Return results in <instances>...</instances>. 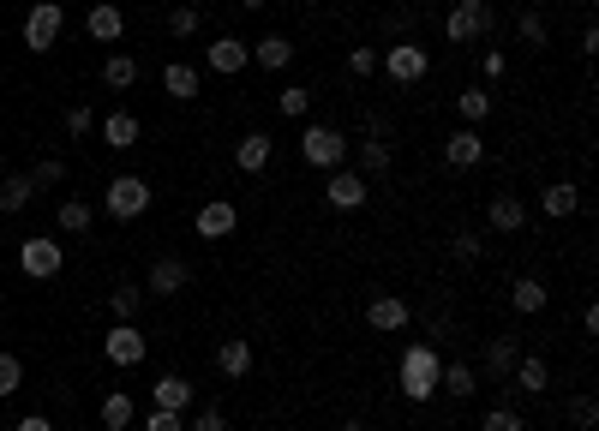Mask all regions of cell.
I'll return each mask as SVG.
<instances>
[{
	"mask_svg": "<svg viewBox=\"0 0 599 431\" xmlns=\"http://www.w3.org/2000/svg\"><path fill=\"white\" fill-rule=\"evenodd\" d=\"M270 156H276L270 132H246V138L234 144V168H240V174H264V168H270Z\"/></svg>",
	"mask_w": 599,
	"mask_h": 431,
	"instance_id": "19",
	"label": "cell"
},
{
	"mask_svg": "<svg viewBox=\"0 0 599 431\" xmlns=\"http://www.w3.org/2000/svg\"><path fill=\"white\" fill-rule=\"evenodd\" d=\"M324 204L330 210H360L366 204V174L360 168H330L324 174Z\"/></svg>",
	"mask_w": 599,
	"mask_h": 431,
	"instance_id": "9",
	"label": "cell"
},
{
	"mask_svg": "<svg viewBox=\"0 0 599 431\" xmlns=\"http://www.w3.org/2000/svg\"><path fill=\"white\" fill-rule=\"evenodd\" d=\"M150 180H138V174H114L108 180V192H102V210L114 216V222H138L144 210H150Z\"/></svg>",
	"mask_w": 599,
	"mask_h": 431,
	"instance_id": "3",
	"label": "cell"
},
{
	"mask_svg": "<svg viewBox=\"0 0 599 431\" xmlns=\"http://www.w3.org/2000/svg\"><path fill=\"white\" fill-rule=\"evenodd\" d=\"M366 324H372L378 336H396V330H408V324H414V306H408L402 294H372V306H366Z\"/></svg>",
	"mask_w": 599,
	"mask_h": 431,
	"instance_id": "10",
	"label": "cell"
},
{
	"mask_svg": "<svg viewBox=\"0 0 599 431\" xmlns=\"http://www.w3.org/2000/svg\"><path fill=\"white\" fill-rule=\"evenodd\" d=\"M510 378H516V384H522V396H546V390H552V366H546V360H540V354H522V360H516V372H510Z\"/></svg>",
	"mask_w": 599,
	"mask_h": 431,
	"instance_id": "25",
	"label": "cell"
},
{
	"mask_svg": "<svg viewBox=\"0 0 599 431\" xmlns=\"http://www.w3.org/2000/svg\"><path fill=\"white\" fill-rule=\"evenodd\" d=\"M186 431H222V408H204V414H198Z\"/></svg>",
	"mask_w": 599,
	"mask_h": 431,
	"instance_id": "48",
	"label": "cell"
},
{
	"mask_svg": "<svg viewBox=\"0 0 599 431\" xmlns=\"http://www.w3.org/2000/svg\"><path fill=\"white\" fill-rule=\"evenodd\" d=\"M492 36V6L486 0H456L450 6V18H444V42H486Z\"/></svg>",
	"mask_w": 599,
	"mask_h": 431,
	"instance_id": "5",
	"label": "cell"
},
{
	"mask_svg": "<svg viewBox=\"0 0 599 431\" xmlns=\"http://www.w3.org/2000/svg\"><path fill=\"white\" fill-rule=\"evenodd\" d=\"M18 384H24V360L0 354V396H18Z\"/></svg>",
	"mask_w": 599,
	"mask_h": 431,
	"instance_id": "40",
	"label": "cell"
},
{
	"mask_svg": "<svg viewBox=\"0 0 599 431\" xmlns=\"http://www.w3.org/2000/svg\"><path fill=\"white\" fill-rule=\"evenodd\" d=\"M240 6H246V12H258V6H264V0H240Z\"/></svg>",
	"mask_w": 599,
	"mask_h": 431,
	"instance_id": "52",
	"label": "cell"
},
{
	"mask_svg": "<svg viewBox=\"0 0 599 431\" xmlns=\"http://www.w3.org/2000/svg\"><path fill=\"white\" fill-rule=\"evenodd\" d=\"M144 431H180V414H174V408H150V414H144Z\"/></svg>",
	"mask_w": 599,
	"mask_h": 431,
	"instance_id": "45",
	"label": "cell"
},
{
	"mask_svg": "<svg viewBox=\"0 0 599 431\" xmlns=\"http://www.w3.org/2000/svg\"><path fill=\"white\" fill-rule=\"evenodd\" d=\"M480 431H528V414L522 408H486Z\"/></svg>",
	"mask_w": 599,
	"mask_h": 431,
	"instance_id": "37",
	"label": "cell"
},
{
	"mask_svg": "<svg viewBox=\"0 0 599 431\" xmlns=\"http://www.w3.org/2000/svg\"><path fill=\"white\" fill-rule=\"evenodd\" d=\"M192 228H198V240H228V234L240 228V210H234L228 198H210V204L192 216Z\"/></svg>",
	"mask_w": 599,
	"mask_h": 431,
	"instance_id": "11",
	"label": "cell"
},
{
	"mask_svg": "<svg viewBox=\"0 0 599 431\" xmlns=\"http://www.w3.org/2000/svg\"><path fill=\"white\" fill-rule=\"evenodd\" d=\"M216 366H222V378H234V384L252 378V366H258V360H252V342H246V336H228V342L216 348Z\"/></svg>",
	"mask_w": 599,
	"mask_h": 431,
	"instance_id": "24",
	"label": "cell"
},
{
	"mask_svg": "<svg viewBox=\"0 0 599 431\" xmlns=\"http://www.w3.org/2000/svg\"><path fill=\"white\" fill-rule=\"evenodd\" d=\"M510 306H516L522 318H540V312L552 306V288H546L540 276H516V282H510Z\"/></svg>",
	"mask_w": 599,
	"mask_h": 431,
	"instance_id": "20",
	"label": "cell"
},
{
	"mask_svg": "<svg viewBox=\"0 0 599 431\" xmlns=\"http://www.w3.org/2000/svg\"><path fill=\"white\" fill-rule=\"evenodd\" d=\"M198 24H204V12H198V6H174V18H168V30H174V36H198Z\"/></svg>",
	"mask_w": 599,
	"mask_h": 431,
	"instance_id": "41",
	"label": "cell"
},
{
	"mask_svg": "<svg viewBox=\"0 0 599 431\" xmlns=\"http://www.w3.org/2000/svg\"><path fill=\"white\" fill-rule=\"evenodd\" d=\"M186 282H192V264H186V258H156L150 276H144V288H150L156 300H174Z\"/></svg>",
	"mask_w": 599,
	"mask_h": 431,
	"instance_id": "12",
	"label": "cell"
},
{
	"mask_svg": "<svg viewBox=\"0 0 599 431\" xmlns=\"http://www.w3.org/2000/svg\"><path fill=\"white\" fill-rule=\"evenodd\" d=\"M18 270H24L30 282H54V276L66 270V252H60V240H48V234H30V240L18 246Z\"/></svg>",
	"mask_w": 599,
	"mask_h": 431,
	"instance_id": "6",
	"label": "cell"
},
{
	"mask_svg": "<svg viewBox=\"0 0 599 431\" xmlns=\"http://www.w3.org/2000/svg\"><path fill=\"white\" fill-rule=\"evenodd\" d=\"M54 228H60V234H84V228H90V204H84V198H60Z\"/></svg>",
	"mask_w": 599,
	"mask_h": 431,
	"instance_id": "33",
	"label": "cell"
},
{
	"mask_svg": "<svg viewBox=\"0 0 599 431\" xmlns=\"http://www.w3.org/2000/svg\"><path fill=\"white\" fill-rule=\"evenodd\" d=\"M540 210H546V216H558V222H564V216H576V210H582V192H576V186H570V180H552V186H546V192H540Z\"/></svg>",
	"mask_w": 599,
	"mask_h": 431,
	"instance_id": "27",
	"label": "cell"
},
{
	"mask_svg": "<svg viewBox=\"0 0 599 431\" xmlns=\"http://www.w3.org/2000/svg\"><path fill=\"white\" fill-rule=\"evenodd\" d=\"M582 330H588V336H599V306H594V300L582 306Z\"/></svg>",
	"mask_w": 599,
	"mask_h": 431,
	"instance_id": "50",
	"label": "cell"
},
{
	"mask_svg": "<svg viewBox=\"0 0 599 431\" xmlns=\"http://www.w3.org/2000/svg\"><path fill=\"white\" fill-rule=\"evenodd\" d=\"M360 156H366V168H372V174H390V168H396V144H390V138H366V150H360Z\"/></svg>",
	"mask_w": 599,
	"mask_h": 431,
	"instance_id": "35",
	"label": "cell"
},
{
	"mask_svg": "<svg viewBox=\"0 0 599 431\" xmlns=\"http://www.w3.org/2000/svg\"><path fill=\"white\" fill-rule=\"evenodd\" d=\"M252 66H264V72H288V66H294V42L276 36V30L258 36V42H252Z\"/></svg>",
	"mask_w": 599,
	"mask_h": 431,
	"instance_id": "23",
	"label": "cell"
},
{
	"mask_svg": "<svg viewBox=\"0 0 599 431\" xmlns=\"http://www.w3.org/2000/svg\"><path fill=\"white\" fill-rule=\"evenodd\" d=\"M378 72H384V78H396V84H420V78L432 72V54H426L420 42H396V48H384V54H378Z\"/></svg>",
	"mask_w": 599,
	"mask_h": 431,
	"instance_id": "7",
	"label": "cell"
},
{
	"mask_svg": "<svg viewBox=\"0 0 599 431\" xmlns=\"http://www.w3.org/2000/svg\"><path fill=\"white\" fill-rule=\"evenodd\" d=\"M456 114H462L468 126H474V120H486V114H492V90H486V84H468V90L456 96Z\"/></svg>",
	"mask_w": 599,
	"mask_h": 431,
	"instance_id": "32",
	"label": "cell"
},
{
	"mask_svg": "<svg viewBox=\"0 0 599 431\" xmlns=\"http://www.w3.org/2000/svg\"><path fill=\"white\" fill-rule=\"evenodd\" d=\"M96 126H102V144H114V150H132L138 132H144V120H138L132 108H114V114H102Z\"/></svg>",
	"mask_w": 599,
	"mask_h": 431,
	"instance_id": "18",
	"label": "cell"
},
{
	"mask_svg": "<svg viewBox=\"0 0 599 431\" xmlns=\"http://www.w3.org/2000/svg\"><path fill=\"white\" fill-rule=\"evenodd\" d=\"M12 431H54V420H48V414H24Z\"/></svg>",
	"mask_w": 599,
	"mask_h": 431,
	"instance_id": "49",
	"label": "cell"
},
{
	"mask_svg": "<svg viewBox=\"0 0 599 431\" xmlns=\"http://www.w3.org/2000/svg\"><path fill=\"white\" fill-rule=\"evenodd\" d=\"M90 132H96V114H90V108H66V138H78V144H84Z\"/></svg>",
	"mask_w": 599,
	"mask_h": 431,
	"instance_id": "42",
	"label": "cell"
},
{
	"mask_svg": "<svg viewBox=\"0 0 599 431\" xmlns=\"http://www.w3.org/2000/svg\"><path fill=\"white\" fill-rule=\"evenodd\" d=\"M306 6H324V0H306Z\"/></svg>",
	"mask_w": 599,
	"mask_h": 431,
	"instance_id": "53",
	"label": "cell"
},
{
	"mask_svg": "<svg viewBox=\"0 0 599 431\" xmlns=\"http://www.w3.org/2000/svg\"><path fill=\"white\" fill-rule=\"evenodd\" d=\"M252 431H270V426H252Z\"/></svg>",
	"mask_w": 599,
	"mask_h": 431,
	"instance_id": "54",
	"label": "cell"
},
{
	"mask_svg": "<svg viewBox=\"0 0 599 431\" xmlns=\"http://www.w3.org/2000/svg\"><path fill=\"white\" fill-rule=\"evenodd\" d=\"M96 414H102V426H108V431H126V426H132V396H126V390H108Z\"/></svg>",
	"mask_w": 599,
	"mask_h": 431,
	"instance_id": "31",
	"label": "cell"
},
{
	"mask_svg": "<svg viewBox=\"0 0 599 431\" xmlns=\"http://www.w3.org/2000/svg\"><path fill=\"white\" fill-rule=\"evenodd\" d=\"M444 162H450V168H480V162H486V138H480L474 126L450 132V138H444Z\"/></svg>",
	"mask_w": 599,
	"mask_h": 431,
	"instance_id": "15",
	"label": "cell"
},
{
	"mask_svg": "<svg viewBox=\"0 0 599 431\" xmlns=\"http://www.w3.org/2000/svg\"><path fill=\"white\" fill-rule=\"evenodd\" d=\"M348 72L372 78V72H378V54H372V48H348Z\"/></svg>",
	"mask_w": 599,
	"mask_h": 431,
	"instance_id": "44",
	"label": "cell"
},
{
	"mask_svg": "<svg viewBox=\"0 0 599 431\" xmlns=\"http://www.w3.org/2000/svg\"><path fill=\"white\" fill-rule=\"evenodd\" d=\"M30 198H36L30 174H0V216H18V210H24Z\"/></svg>",
	"mask_w": 599,
	"mask_h": 431,
	"instance_id": "28",
	"label": "cell"
},
{
	"mask_svg": "<svg viewBox=\"0 0 599 431\" xmlns=\"http://www.w3.org/2000/svg\"><path fill=\"white\" fill-rule=\"evenodd\" d=\"M480 72H486V78H504V72H510V60H504V48H486V60H480Z\"/></svg>",
	"mask_w": 599,
	"mask_h": 431,
	"instance_id": "46",
	"label": "cell"
},
{
	"mask_svg": "<svg viewBox=\"0 0 599 431\" xmlns=\"http://www.w3.org/2000/svg\"><path fill=\"white\" fill-rule=\"evenodd\" d=\"M276 108H282L288 120H306V114H312V90H306V84H288V90L276 96Z\"/></svg>",
	"mask_w": 599,
	"mask_h": 431,
	"instance_id": "34",
	"label": "cell"
},
{
	"mask_svg": "<svg viewBox=\"0 0 599 431\" xmlns=\"http://www.w3.org/2000/svg\"><path fill=\"white\" fill-rule=\"evenodd\" d=\"M336 431H372V426H366V420H342Z\"/></svg>",
	"mask_w": 599,
	"mask_h": 431,
	"instance_id": "51",
	"label": "cell"
},
{
	"mask_svg": "<svg viewBox=\"0 0 599 431\" xmlns=\"http://www.w3.org/2000/svg\"><path fill=\"white\" fill-rule=\"evenodd\" d=\"M300 156H306V168H342L348 162V132L342 126H324V120H312L306 132H300Z\"/></svg>",
	"mask_w": 599,
	"mask_h": 431,
	"instance_id": "2",
	"label": "cell"
},
{
	"mask_svg": "<svg viewBox=\"0 0 599 431\" xmlns=\"http://www.w3.org/2000/svg\"><path fill=\"white\" fill-rule=\"evenodd\" d=\"M486 228H492V234H522V228H528V204H522L516 192H498V198L486 204Z\"/></svg>",
	"mask_w": 599,
	"mask_h": 431,
	"instance_id": "14",
	"label": "cell"
},
{
	"mask_svg": "<svg viewBox=\"0 0 599 431\" xmlns=\"http://www.w3.org/2000/svg\"><path fill=\"white\" fill-rule=\"evenodd\" d=\"M450 252H456V258H462V264H474V258H480V252H486V234H480V228H462V234H456V240H450Z\"/></svg>",
	"mask_w": 599,
	"mask_h": 431,
	"instance_id": "39",
	"label": "cell"
},
{
	"mask_svg": "<svg viewBox=\"0 0 599 431\" xmlns=\"http://www.w3.org/2000/svg\"><path fill=\"white\" fill-rule=\"evenodd\" d=\"M204 66H210V72H228V78H234V72H246V66H252V48H246L240 36H216V42L204 48Z\"/></svg>",
	"mask_w": 599,
	"mask_h": 431,
	"instance_id": "13",
	"label": "cell"
},
{
	"mask_svg": "<svg viewBox=\"0 0 599 431\" xmlns=\"http://www.w3.org/2000/svg\"><path fill=\"white\" fill-rule=\"evenodd\" d=\"M438 366H444V354H438L432 342H408V348L396 354V390L426 408V402L438 396Z\"/></svg>",
	"mask_w": 599,
	"mask_h": 431,
	"instance_id": "1",
	"label": "cell"
},
{
	"mask_svg": "<svg viewBox=\"0 0 599 431\" xmlns=\"http://www.w3.org/2000/svg\"><path fill=\"white\" fill-rule=\"evenodd\" d=\"M390 132H396V120H390V114H372V120H366V138H390Z\"/></svg>",
	"mask_w": 599,
	"mask_h": 431,
	"instance_id": "47",
	"label": "cell"
},
{
	"mask_svg": "<svg viewBox=\"0 0 599 431\" xmlns=\"http://www.w3.org/2000/svg\"><path fill=\"white\" fill-rule=\"evenodd\" d=\"M480 360H486V366H474L480 378H510V372H516V360H522V348H516V336H492Z\"/></svg>",
	"mask_w": 599,
	"mask_h": 431,
	"instance_id": "21",
	"label": "cell"
},
{
	"mask_svg": "<svg viewBox=\"0 0 599 431\" xmlns=\"http://www.w3.org/2000/svg\"><path fill=\"white\" fill-rule=\"evenodd\" d=\"M138 306H144V288H138V282H120V288L108 294V312H114V324H132V318H138Z\"/></svg>",
	"mask_w": 599,
	"mask_h": 431,
	"instance_id": "30",
	"label": "cell"
},
{
	"mask_svg": "<svg viewBox=\"0 0 599 431\" xmlns=\"http://www.w3.org/2000/svg\"><path fill=\"white\" fill-rule=\"evenodd\" d=\"M480 390V372L468 366V360H444L438 366V396H450V402H468Z\"/></svg>",
	"mask_w": 599,
	"mask_h": 431,
	"instance_id": "16",
	"label": "cell"
},
{
	"mask_svg": "<svg viewBox=\"0 0 599 431\" xmlns=\"http://www.w3.org/2000/svg\"><path fill=\"white\" fill-rule=\"evenodd\" d=\"M60 30H66L60 0H36V6L24 12V24H18V36H24V48H30V54H48V48L60 42Z\"/></svg>",
	"mask_w": 599,
	"mask_h": 431,
	"instance_id": "4",
	"label": "cell"
},
{
	"mask_svg": "<svg viewBox=\"0 0 599 431\" xmlns=\"http://www.w3.org/2000/svg\"><path fill=\"white\" fill-rule=\"evenodd\" d=\"M516 30H522V42H528V48H546V42H552L546 12H522V18H516Z\"/></svg>",
	"mask_w": 599,
	"mask_h": 431,
	"instance_id": "38",
	"label": "cell"
},
{
	"mask_svg": "<svg viewBox=\"0 0 599 431\" xmlns=\"http://www.w3.org/2000/svg\"><path fill=\"white\" fill-rule=\"evenodd\" d=\"M162 90H168L174 102H198L204 72H198V66H186V60H168V66H162Z\"/></svg>",
	"mask_w": 599,
	"mask_h": 431,
	"instance_id": "17",
	"label": "cell"
},
{
	"mask_svg": "<svg viewBox=\"0 0 599 431\" xmlns=\"http://www.w3.org/2000/svg\"><path fill=\"white\" fill-rule=\"evenodd\" d=\"M102 354H108V366H120V372H132V366H144V354H150V342H144V330H138V324H114V330L102 336Z\"/></svg>",
	"mask_w": 599,
	"mask_h": 431,
	"instance_id": "8",
	"label": "cell"
},
{
	"mask_svg": "<svg viewBox=\"0 0 599 431\" xmlns=\"http://www.w3.org/2000/svg\"><path fill=\"white\" fill-rule=\"evenodd\" d=\"M24 174H30V186H36V192H42V186H60V180H66V174H72V168H66V162H60V156H42V162H36V168H24Z\"/></svg>",
	"mask_w": 599,
	"mask_h": 431,
	"instance_id": "36",
	"label": "cell"
},
{
	"mask_svg": "<svg viewBox=\"0 0 599 431\" xmlns=\"http://www.w3.org/2000/svg\"><path fill=\"white\" fill-rule=\"evenodd\" d=\"M192 396H198V390H192V378H180V372L156 378V390H150V402H156V408H174V414L192 408Z\"/></svg>",
	"mask_w": 599,
	"mask_h": 431,
	"instance_id": "26",
	"label": "cell"
},
{
	"mask_svg": "<svg viewBox=\"0 0 599 431\" xmlns=\"http://www.w3.org/2000/svg\"><path fill=\"white\" fill-rule=\"evenodd\" d=\"M570 420H576L582 431H594V426H599V408H594V396H576V402H570Z\"/></svg>",
	"mask_w": 599,
	"mask_h": 431,
	"instance_id": "43",
	"label": "cell"
},
{
	"mask_svg": "<svg viewBox=\"0 0 599 431\" xmlns=\"http://www.w3.org/2000/svg\"><path fill=\"white\" fill-rule=\"evenodd\" d=\"M102 84H108V90H132V84H138V60H132V54H108V60H102Z\"/></svg>",
	"mask_w": 599,
	"mask_h": 431,
	"instance_id": "29",
	"label": "cell"
},
{
	"mask_svg": "<svg viewBox=\"0 0 599 431\" xmlns=\"http://www.w3.org/2000/svg\"><path fill=\"white\" fill-rule=\"evenodd\" d=\"M84 30H90L96 42H120V36H126V12H120L114 0H96L90 18H84Z\"/></svg>",
	"mask_w": 599,
	"mask_h": 431,
	"instance_id": "22",
	"label": "cell"
}]
</instances>
